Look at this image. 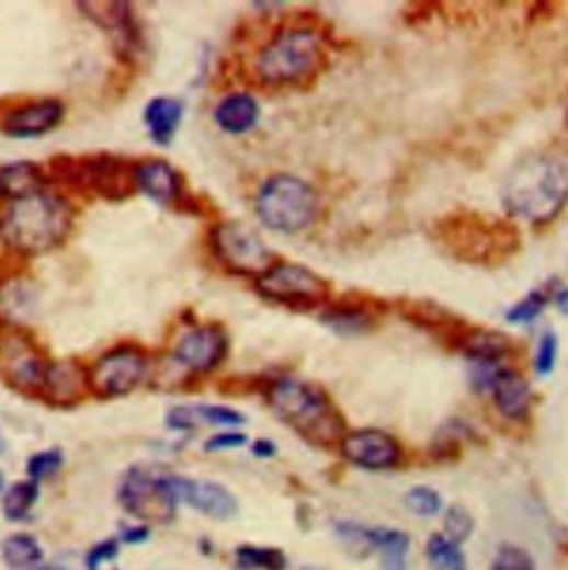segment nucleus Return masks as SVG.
<instances>
[{
    "label": "nucleus",
    "mask_w": 568,
    "mask_h": 570,
    "mask_svg": "<svg viewBox=\"0 0 568 570\" xmlns=\"http://www.w3.org/2000/svg\"><path fill=\"white\" fill-rule=\"evenodd\" d=\"M63 116H65L63 103L54 99H45L8 112L0 127H3V132L12 138H36L58 127Z\"/></svg>",
    "instance_id": "obj_16"
},
{
    "label": "nucleus",
    "mask_w": 568,
    "mask_h": 570,
    "mask_svg": "<svg viewBox=\"0 0 568 570\" xmlns=\"http://www.w3.org/2000/svg\"><path fill=\"white\" fill-rule=\"evenodd\" d=\"M557 284H559L557 277H553L550 282L544 284V287L531 289L520 303H515L507 311V322H511V324H531V322H535L544 314L548 303H553V294H555Z\"/></svg>",
    "instance_id": "obj_28"
},
{
    "label": "nucleus",
    "mask_w": 568,
    "mask_h": 570,
    "mask_svg": "<svg viewBox=\"0 0 568 570\" xmlns=\"http://www.w3.org/2000/svg\"><path fill=\"white\" fill-rule=\"evenodd\" d=\"M273 413L314 446H333L347 435L344 420L322 389L298 377H277L266 387Z\"/></svg>",
    "instance_id": "obj_3"
},
{
    "label": "nucleus",
    "mask_w": 568,
    "mask_h": 570,
    "mask_svg": "<svg viewBox=\"0 0 568 570\" xmlns=\"http://www.w3.org/2000/svg\"><path fill=\"white\" fill-rule=\"evenodd\" d=\"M184 103L175 96H156L147 103L143 121L154 142L169 145L182 123Z\"/></svg>",
    "instance_id": "obj_24"
},
{
    "label": "nucleus",
    "mask_w": 568,
    "mask_h": 570,
    "mask_svg": "<svg viewBox=\"0 0 568 570\" xmlns=\"http://www.w3.org/2000/svg\"><path fill=\"white\" fill-rule=\"evenodd\" d=\"M229 342L227 333L218 324H205L186 331L175 349L173 360L186 371V373H209L214 371L227 355Z\"/></svg>",
    "instance_id": "obj_13"
},
{
    "label": "nucleus",
    "mask_w": 568,
    "mask_h": 570,
    "mask_svg": "<svg viewBox=\"0 0 568 570\" xmlns=\"http://www.w3.org/2000/svg\"><path fill=\"white\" fill-rule=\"evenodd\" d=\"M0 453H5V437L0 433Z\"/></svg>",
    "instance_id": "obj_44"
},
{
    "label": "nucleus",
    "mask_w": 568,
    "mask_h": 570,
    "mask_svg": "<svg viewBox=\"0 0 568 570\" xmlns=\"http://www.w3.org/2000/svg\"><path fill=\"white\" fill-rule=\"evenodd\" d=\"M32 570H60L58 566H36V568H32Z\"/></svg>",
    "instance_id": "obj_43"
},
{
    "label": "nucleus",
    "mask_w": 568,
    "mask_h": 570,
    "mask_svg": "<svg viewBox=\"0 0 568 570\" xmlns=\"http://www.w3.org/2000/svg\"><path fill=\"white\" fill-rule=\"evenodd\" d=\"M462 353L468 364H491L504 366L507 357L513 353V344L504 333L489 329H470L462 342Z\"/></svg>",
    "instance_id": "obj_22"
},
{
    "label": "nucleus",
    "mask_w": 568,
    "mask_h": 570,
    "mask_svg": "<svg viewBox=\"0 0 568 570\" xmlns=\"http://www.w3.org/2000/svg\"><path fill=\"white\" fill-rule=\"evenodd\" d=\"M52 169L69 184L105 201L129 198L136 184V167L116 156H87V158H54Z\"/></svg>",
    "instance_id": "obj_7"
},
{
    "label": "nucleus",
    "mask_w": 568,
    "mask_h": 570,
    "mask_svg": "<svg viewBox=\"0 0 568 570\" xmlns=\"http://www.w3.org/2000/svg\"><path fill=\"white\" fill-rule=\"evenodd\" d=\"M431 231L442 251L468 264H500L520 247V231L511 220L482 214L444 216Z\"/></svg>",
    "instance_id": "obj_4"
},
{
    "label": "nucleus",
    "mask_w": 568,
    "mask_h": 570,
    "mask_svg": "<svg viewBox=\"0 0 568 570\" xmlns=\"http://www.w3.org/2000/svg\"><path fill=\"white\" fill-rule=\"evenodd\" d=\"M121 506L145 522L164 524L173 517L178 500L169 487V475H154L147 468H132L118 489Z\"/></svg>",
    "instance_id": "obj_10"
},
{
    "label": "nucleus",
    "mask_w": 568,
    "mask_h": 570,
    "mask_svg": "<svg viewBox=\"0 0 568 570\" xmlns=\"http://www.w3.org/2000/svg\"><path fill=\"white\" fill-rule=\"evenodd\" d=\"M557 353H559V340L557 333L546 329L539 340H537V349H535V357H533V368L539 377H546L555 371L557 364Z\"/></svg>",
    "instance_id": "obj_33"
},
{
    "label": "nucleus",
    "mask_w": 568,
    "mask_h": 570,
    "mask_svg": "<svg viewBox=\"0 0 568 570\" xmlns=\"http://www.w3.org/2000/svg\"><path fill=\"white\" fill-rule=\"evenodd\" d=\"M78 10L103 30L118 36L121 49H134L138 45L134 10L129 3H78Z\"/></svg>",
    "instance_id": "obj_20"
},
{
    "label": "nucleus",
    "mask_w": 568,
    "mask_h": 570,
    "mask_svg": "<svg viewBox=\"0 0 568 570\" xmlns=\"http://www.w3.org/2000/svg\"><path fill=\"white\" fill-rule=\"evenodd\" d=\"M568 201V171L550 153H531L504 180L502 203L513 218L526 223L553 220Z\"/></svg>",
    "instance_id": "obj_1"
},
{
    "label": "nucleus",
    "mask_w": 568,
    "mask_h": 570,
    "mask_svg": "<svg viewBox=\"0 0 568 570\" xmlns=\"http://www.w3.org/2000/svg\"><path fill=\"white\" fill-rule=\"evenodd\" d=\"M38 495H41V489H38V482H32V480H25V482H16L3 498V513L10 522H23L34 504L38 502Z\"/></svg>",
    "instance_id": "obj_30"
},
{
    "label": "nucleus",
    "mask_w": 568,
    "mask_h": 570,
    "mask_svg": "<svg viewBox=\"0 0 568 570\" xmlns=\"http://www.w3.org/2000/svg\"><path fill=\"white\" fill-rule=\"evenodd\" d=\"M63 466V453L58 448H47L41 453H34L27 459V475L32 482H41V480H49L52 475H56Z\"/></svg>",
    "instance_id": "obj_34"
},
{
    "label": "nucleus",
    "mask_w": 568,
    "mask_h": 570,
    "mask_svg": "<svg viewBox=\"0 0 568 570\" xmlns=\"http://www.w3.org/2000/svg\"><path fill=\"white\" fill-rule=\"evenodd\" d=\"M169 487L178 502H184L194 511L212 517V520H231L238 511V502L234 493L216 482H203L192 478H180V475H169Z\"/></svg>",
    "instance_id": "obj_15"
},
{
    "label": "nucleus",
    "mask_w": 568,
    "mask_h": 570,
    "mask_svg": "<svg viewBox=\"0 0 568 570\" xmlns=\"http://www.w3.org/2000/svg\"><path fill=\"white\" fill-rule=\"evenodd\" d=\"M212 244L218 260L234 273L262 277L277 260L258 233L242 223H223L212 233Z\"/></svg>",
    "instance_id": "obj_11"
},
{
    "label": "nucleus",
    "mask_w": 568,
    "mask_h": 570,
    "mask_svg": "<svg viewBox=\"0 0 568 570\" xmlns=\"http://www.w3.org/2000/svg\"><path fill=\"white\" fill-rule=\"evenodd\" d=\"M491 394L498 411L509 420H522L531 411V402H533L531 385L511 366L498 371L491 385Z\"/></svg>",
    "instance_id": "obj_19"
},
{
    "label": "nucleus",
    "mask_w": 568,
    "mask_h": 570,
    "mask_svg": "<svg viewBox=\"0 0 568 570\" xmlns=\"http://www.w3.org/2000/svg\"><path fill=\"white\" fill-rule=\"evenodd\" d=\"M247 442L245 433L238 431H225V433H216L214 437L207 440L205 451L216 453V451H229V448H240Z\"/></svg>",
    "instance_id": "obj_39"
},
{
    "label": "nucleus",
    "mask_w": 568,
    "mask_h": 570,
    "mask_svg": "<svg viewBox=\"0 0 568 570\" xmlns=\"http://www.w3.org/2000/svg\"><path fill=\"white\" fill-rule=\"evenodd\" d=\"M116 555H118V542L116 539H105V542L96 544L87 555V570H99L105 561L114 559Z\"/></svg>",
    "instance_id": "obj_38"
},
{
    "label": "nucleus",
    "mask_w": 568,
    "mask_h": 570,
    "mask_svg": "<svg viewBox=\"0 0 568 570\" xmlns=\"http://www.w3.org/2000/svg\"><path fill=\"white\" fill-rule=\"evenodd\" d=\"M47 189L43 169L34 162H10L0 167V198L10 203L27 198Z\"/></svg>",
    "instance_id": "obj_23"
},
{
    "label": "nucleus",
    "mask_w": 568,
    "mask_h": 570,
    "mask_svg": "<svg viewBox=\"0 0 568 570\" xmlns=\"http://www.w3.org/2000/svg\"><path fill=\"white\" fill-rule=\"evenodd\" d=\"M260 118V107L258 101L249 93H229L225 96L216 110H214V121L216 125L227 132V134H245L249 132Z\"/></svg>",
    "instance_id": "obj_25"
},
{
    "label": "nucleus",
    "mask_w": 568,
    "mask_h": 570,
    "mask_svg": "<svg viewBox=\"0 0 568 570\" xmlns=\"http://www.w3.org/2000/svg\"><path fill=\"white\" fill-rule=\"evenodd\" d=\"M73 225L71 205L43 189L38 194L10 203L0 216V238L23 255H41L65 242Z\"/></svg>",
    "instance_id": "obj_2"
},
{
    "label": "nucleus",
    "mask_w": 568,
    "mask_h": 570,
    "mask_svg": "<svg viewBox=\"0 0 568 570\" xmlns=\"http://www.w3.org/2000/svg\"><path fill=\"white\" fill-rule=\"evenodd\" d=\"M251 451H253L255 457H264V459H266V457H273V455H275V444L269 442V440H258Z\"/></svg>",
    "instance_id": "obj_42"
},
{
    "label": "nucleus",
    "mask_w": 568,
    "mask_h": 570,
    "mask_svg": "<svg viewBox=\"0 0 568 570\" xmlns=\"http://www.w3.org/2000/svg\"><path fill=\"white\" fill-rule=\"evenodd\" d=\"M325 60L322 38L307 27L284 30L273 36L255 60V73L266 84H294L314 76Z\"/></svg>",
    "instance_id": "obj_6"
},
{
    "label": "nucleus",
    "mask_w": 568,
    "mask_h": 570,
    "mask_svg": "<svg viewBox=\"0 0 568 570\" xmlns=\"http://www.w3.org/2000/svg\"><path fill=\"white\" fill-rule=\"evenodd\" d=\"M0 555H3L5 563L14 570H32L41 566L45 552L38 544V539L30 533H14L0 544Z\"/></svg>",
    "instance_id": "obj_27"
},
{
    "label": "nucleus",
    "mask_w": 568,
    "mask_h": 570,
    "mask_svg": "<svg viewBox=\"0 0 568 570\" xmlns=\"http://www.w3.org/2000/svg\"><path fill=\"white\" fill-rule=\"evenodd\" d=\"M427 561L431 570H466L464 552L446 535H431L427 544Z\"/></svg>",
    "instance_id": "obj_31"
},
{
    "label": "nucleus",
    "mask_w": 568,
    "mask_h": 570,
    "mask_svg": "<svg viewBox=\"0 0 568 570\" xmlns=\"http://www.w3.org/2000/svg\"><path fill=\"white\" fill-rule=\"evenodd\" d=\"M405 504L409 506V511H413L420 517H433L442 509V498L431 487H413L407 493Z\"/></svg>",
    "instance_id": "obj_35"
},
{
    "label": "nucleus",
    "mask_w": 568,
    "mask_h": 570,
    "mask_svg": "<svg viewBox=\"0 0 568 570\" xmlns=\"http://www.w3.org/2000/svg\"><path fill=\"white\" fill-rule=\"evenodd\" d=\"M373 550L383 557V570H407V555L411 539L396 528H371Z\"/></svg>",
    "instance_id": "obj_26"
},
{
    "label": "nucleus",
    "mask_w": 568,
    "mask_h": 570,
    "mask_svg": "<svg viewBox=\"0 0 568 570\" xmlns=\"http://www.w3.org/2000/svg\"><path fill=\"white\" fill-rule=\"evenodd\" d=\"M3 487H5V478H3V470H0V491H3Z\"/></svg>",
    "instance_id": "obj_45"
},
{
    "label": "nucleus",
    "mask_w": 568,
    "mask_h": 570,
    "mask_svg": "<svg viewBox=\"0 0 568 570\" xmlns=\"http://www.w3.org/2000/svg\"><path fill=\"white\" fill-rule=\"evenodd\" d=\"M52 362L16 324L0 329V379L21 394L41 396Z\"/></svg>",
    "instance_id": "obj_8"
},
{
    "label": "nucleus",
    "mask_w": 568,
    "mask_h": 570,
    "mask_svg": "<svg viewBox=\"0 0 568 570\" xmlns=\"http://www.w3.org/2000/svg\"><path fill=\"white\" fill-rule=\"evenodd\" d=\"M340 453L351 464L366 470H387L400 461V444L385 431L360 429L340 442Z\"/></svg>",
    "instance_id": "obj_14"
},
{
    "label": "nucleus",
    "mask_w": 568,
    "mask_h": 570,
    "mask_svg": "<svg viewBox=\"0 0 568 570\" xmlns=\"http://www.w3.org/2000/svg\"><path fill=\"white\" fill-rule=\"evenodd\" d=\"M491 570H535L531 555L513 544H504L498 548L493 561H491Z\"/></svg>",
    "instance_id": "obj_36"
},
{
    "label": "nucleus",
    "mask_w": 568,
    "mask_h": 570,
    "mask_svg": "<svg viewBox=\"0 0 568 570\" xmlns=\"http://www.w3.org/2000/svg\"><path fill=\"white\" fill-rule=\"evenodd\" d=\"M327 327L342 331V333H360L371 327V316L362 309L353 307H336L325 316Z\"/></svg>",
    "instance_id": "obj_32"
},
{
    "label": "nucleus",
    "mask_w": 568,
    "mask_h": 570,
    "mask_svg": "<svg viewBox=\"0 0 568 570\" xmlns=\"http://www.w3.org/2000/svg\"><path fill=\"white\" fill-rule=\"evenodd\" d=\"M147 375V355L134 344L105 353L89 371V389L101 398L129 396Z\"/></svg>",
    "instance_id": "obj_12"
},
{
    "label": "nucleus",
    "mask_w": 568,
    "mask_h": 570,
    "mask_svg": "<svg viewBox=\"0 0 568 570\" xmlns=\"http://www.w3.org/2000/svg\"><path fill=\"white\" fill-rule=\"evenodd\" d=\"M84 389H89V373H84L82 366L71 360L52 362L41 396L52 404L69 407L82 398Z\"/></svg>",
    "instance_id": "obj_18"
},
{
    "label": "nucleus",
    "mask_w": 568,
    "mask_h": 570,
    "mask_svg": "<svg viewBox=\"0 0 568 570\" xmlns=\"http://www.w3.org/2000/svg\"><path fill=\"white\" fill-rule=\"evenodd\" d=\"M136 184L145 196L158 205H171L180 198L182 180L167 160H143L136 164Z\"/></svg>",
    "instance_id": "obj_17"
},
{
    "label": "nucleus",
    "mask_w": 568,
    "mask_h": 570,
    "mask_svg": "<svg viewBox=\"0 0 568 570\" xmlns=\"http://www.w3.org/2000/svg\"><path fill=\"white\" fill-rule=\"evenodd\" d=\"M236 561L245 570H284L287 568V557L282 550L271 546H249L242 544L236 548Z\"/></svg>",
    "instance_id": "obj_29"
},
{
    "label": "nucleus",
    "mask_w": 568,
    "mask_h": 570,
    "mask_svg": "<svg viewBox=\"0 0 568 570\" xmlns=\"http://www.w3.org/2000/svg\"><path fill=\"white\" fill-rule=\"evenodd\" d=\"M553 303L555 307L568 316V284H557L555 294H553Z\"/></svg>",
    "instance_id": "obj_41"
},
{
    "label": "nucleus",
    "mask_w": 568,
    "mask_h": 570,
    "mask_svg": "<svg viewBox=\"0 0 568 570\" xmlns=\"http://www.w3.org/2000/svg\"><path fill=\"white\" fill-rule=\"evenodd\" d=\"M258 292L271 303L309 311L327 305L329 282L303 264L275 262L258 277Z\"/></svg>",
    "instance_id": "obj_9"
},
{
    "label": "nucleus",
    "mask_w": 568,
    "mask_h": 570,
    "mask_svg": "<svg viewBox=\"0 0 568 570\" xmlns=\"http://www.w3.org/2000/svg\"><path fill=\"white\" fill-rule=\"evenodd\" d=\"M167 426L171 431H194L201 424L209 426H240L245 424V415L220 404H192L175 407L167 413Z\"/></svg>",
    "instance_id": "obj_21"
},
{
    "label": "nucleus",
    "mask_w": 568,
    "mask_h": 570,
    "mask_svg": "<svg viewBox=\"0 0 568 570\" xmlns=\"http://www.w3.org/2000/svg\"><path fill=\"white\" fill-rule=\"evenodd\" d=\"M444 531L446 537L455 544L464 542L473 533V517L462 504H453L444 513Z\"/></svg>",
    "instance_id": "obj_37"
},
{
    "label": "nucleus",
    "mask_w": 568,
    "mask_h": 570,
    "mask_svg": "<svg viewBox=\"0 0 568 570\" xmlns=\"http://www.w3.org/2000/svg\"><path fill=\"white\" fill-rule=\"evenodd\" d=\"M318 214V196L309 182L292 173L266 178L255 194V216L277 233H298Z\"/></svg>",
    "instance_id": "obj_5"
},
{
    "label": "nucleus",
    "mask_w": 568,
    "mask_h": 570,
    "mask_svg": "<svg viewBox=\"0 0 568 570\" xmlns=\"http://www.w3.org/2000/svg\"><path fill=\"white\" fill-rule=\"evenodd\" d=\"M149 537V531L145 528V526H125L123 531H121V539L125 542V544H140V542H145Z\"/></svg>",
    "instance_id": "obj_40"
}]
</instances>
